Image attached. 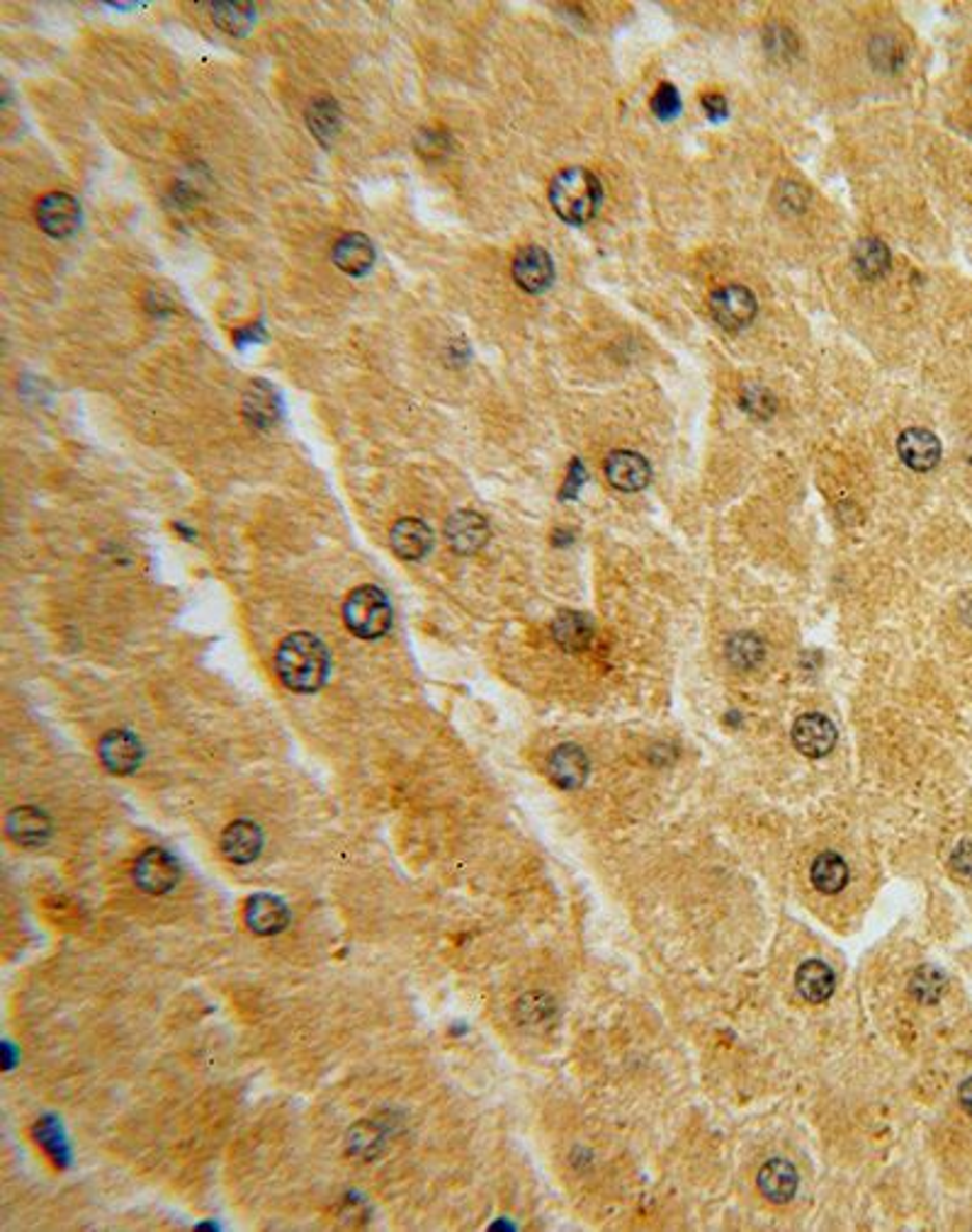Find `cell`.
I'll use <instances>...</instances> for the list:
<instances>
[{"label":"cell","mask_w":972,"mask_h":1232,"mask_svg":"<svg viewBox=\"0 0 972 1232\" xmlns=\"http://www.w3.org/2000/svg\"><path fill=\"white\" fill-rule=\"evenodd\" d=\"M606 477L610 487L621 489V492H639L650 484L652 470L650 463L642 455L632 450H615L606 460Z\"/></svg>","instance_id":"e0dca14e"},{"label":"cell","mask_w":972,"mask_h":1232,"mask_svg":"<svg viewBox=\"0 0 972 1232\" xmlns=\"http://www.w3.org/2000/svg\"><path fill=\"white\" fill-rule=\"evenodd\" d=\"M280 681L294 693H316L331 674V652L312 632H294L275 652Z\"/></svg>","instance_id":"6da1fadb"},{"label":"cell","mask_w":972,"mask_h":1232,"mask_svg":"<svg viewBox=\"0 0 972 1232\" xmlns=\"http://www.w3.org/2000/svg\"><path fill=\"white\" fill-rule=\"evenodd\" d=\"M243 414L246 419L258 428L272 426L280 414V399L275 389L268 387V382H254L243 396Z\"/></svg>","instance_id":"7402d4cb"},{"label":"cell","mask_w":972,"mask_h":1232,"mask_svg":"<svg viewBox=\"0 0 972 1232\" xmlns=\"http://www.w3.org/2000/svg\"><path fill=\"white\" fill-rule=\"evenodd\" d=\"M797 1170L788 1159H770L759 1172V1188L770 1203H788L797 1191Z\"/></svg>","instance_id":"d6986e66"},{"label":"cell","mask_w":972,"mask_h":1232,"mask_svg":"<svg viewBox=\"0 0 972 1232\" xmlns=\"http://www.w3.org/2000/svg\"><path fill=\"white\" fill-rule=\"evenodd\" d=\"M848 866L839 854L817 856L810 868V881L824 895H837L848 885Z\"/></svg>","instance_id":"cb8c5ba5"},{"label":"cell","mask_w":972,"mask_h":1232,"mask_svg":"<svg viewBox=\"0 0 972 1232\" xmlns=\"http://www.w3.org/2000/svg\"><path fill=\"white\" fill-rule=\"evenodd\" d=\"M710 312L719 326L727 331L746 329L756 319L759 312V302L754 292L744 285H725L712 292L710 297Z\"/></svg>","instance_id":"277c9868"},{"label":"cell","mask_w":972,"mask_h":1232,"mask_svg":"<svg viewBox=\"0 0 972 1232\" xmlns=\"http://www.w3.org/2000/svg\"><path fill=\"white\" fill-rule=\"evenodd\" d=\"M961 1104H963L965 1111L972 1116V1077L968 1079V1082H963V1086H961Z\"/></svg>","instance_id":"d590c367"},{"label":"cell","mask_w":972,"mask_h":1232,"mask_svg":"<svg viewBox=\"0 0 972 1232\" xmlns=\"http://www.w3.org/2000/svg\"><path fill=\"white\" fill-rule=\"evenodd\" d=\"M5 832L23 848H42L52 839V819L45 810L32 805L16 807L5 817Z\"/></svg>","instance_id":"9c48e42d"},{"label":"cell","mask_w":972,"mask_h":1232,"mask_svg":"<svg viewBox=\"0 0 972 1232\" xmlns=\"http://www.w3.org/2000/svg\"><path fill=\"white\" fill-rule=\"evenodd\" d=\"M950 868L963 881H972V844H963L950 859Z\"/></svg>","instance_id":"d6a6232c"},{"label":"cell","mask_w":972,"mask_h":1232,"mask_svg":"<svg viewBox=\"0 0 972 1232\" xmlns=\"http://www.w3.org/2000/svg\"><path fill=\"white\" fill-rule=\"evenodd\" d=\"M652 112L657 114L659 120H664V122H672V120L679 117V112H681V96H679V90H676L674 85H668V83L659 85L657 93H654V96H652Z\"/></svg>","instance_id":"f1b7e54d"},{"label":"cell","mask_w":972,"mask_h":1232,"mask_svg":"<svg viewBox=\"0 0 972 1232\" xmlns=\"http://www.w3.org/2000/svg\"><path fill=\"white\" fill-rule=\"evenodd\" d=\"M897 452L902 463L914 472H928L939 465L941 460V443L931 430L926 428H910L899 436Z\"/></svg>","instance_id":"2e32d148"},{"label":"cell","mask_w":972,"mask_h":1232,"mask_svg":"<svg viewBox=\"0 0 972 1232\" xmlns=\"http://www.w3.org/2000/svg\"><path fill=\"white\" fill-rule=\"evenodd\" d=\"M307 125L316 139L323 147H329L336 139L338 129H341V110H338L336 100L329 96H316L307 107Z\"/></svg>","instance_id":"603a6c76"},{"label":"cell","mask_w":972,"mask_h":1232,"mask_svg":"<svg viewBox=\"0 0 972 1232\" xmlns=\"http://www.w3.org/2000/svg\"><path fill=\"white\" fill-rule=\"evenodd\" d=\"M552 635H554V643H557L564 652H583V650H588V645H592L594 628H592V621H588L586 615H581V612H574V610H564L554 618Z\"/></svg>","instance_id":"ffe728a7"},{"label":"cell","mask_w":972,"mask_h":1232,"mask_svg":"<svg viewBox=\"0 0 972 1232\" xmlns=\"http://www.w3.org/2000/svg\"><path fill=\"white\" fill-rule=\"evenodd\" d=\"M98 756L110 774L129 776L141 766L143 746L132 732L112 730V732H107L103 739H100Z\"/></svg>","instance_id":"52a82bcc"},{"label":"cell","mask_w":972,"mask_h":1232,"mask_svg":"<svg viewBox=\"0 0 972 1232\" xmlns=\"http://www.w3.org/2000/svg\"><path fill=\"white\" fill-rule=\"evenodd\" d=\"M795 985L805 999L812 1004H822L834 992V970L819 958H810L797 968Z\"/></svg>","instance_id":"44dd1931"},{"label":"cell","mask_w":972,"mask_h":1232,"mask_svg":"<svg viewBox=\"0 0 972 1232\" xmlns=\"http://www.w3.org/2000/svg\"><path fill=\"white\" fill-rule=\"evenodd\" d=\"M550 205L567 225H588L603 205V185L588 168H564L550 183Z\"/></svg>","instance_id":"7a4b0ae2"},{"label":"cell","mask_w":972,"mask_h":1232,"mask_svg":"<svg viewBox=\"0 0 972 1232\" xmlns=\"http://www.w3.org/2000/svg\"><path fill=\"white\" fill-rule=\"evenodd\" d=\"M870 56H873L875 67L885 71H895L902 63V49H897L895 40H875Z\"/></svg>","instance_id":"f546056e"},{"label":"cell","mask_w":972,"mask_h":1232,"mask_svg":"<svg viewBox=\"0 0 972 1232\" xmlns=\"http://www.w3.org/2000/svg\"><path fill=\"white\" fill-rule=\"evenodd\" d=\"M343 621L360 639H379L392 628V605L377 586H358L343 603Z\"/></svg>","instance_id":"3957f363"},{"label":"cell","mask_w":972,"mask_h":1232,"mask_svg":"<svg viewBox=\"0 0 972 1232\" xmlns=\"http://www.w3.org/2000/svg\"><path fill=\"white\" fill-rule=\"evenodd\" d=\"M588 759L581 746L561 744L547 759V776L561 790H579L588 778Z\"/></svg>","instance_id":"7c38bea8"},{"label":"cell","mask_w":972,"mask_h":1232,"mask_svg":"<svg viewBox=\"0 0 972 1232\" xmlns=\"http://www.w3.org/2000/svg\"><path fill=\"white\" fill-rule=\"evenodd\" d=\"M778 198H781V207L786 212H803L808 194H805V187L797 183H783L781 190H778Z\"/></svg>","instance_id":"1f68e13d"},{"label":"cell","mask_w":972,"mask_h":1232,"mask_svg":"<svg viewBox=\"0 0 972 1232\" xmlns=\"http://www.w3.org/2000/svg\"><path fill=\"white\" fill-rule=\"evenodd\" d=\"M37 221L52 239H69L81 227V205L69 192H49L37 205Z\"/></svg>","instance_id":"8992f818"},{"label":"cell","mask_w":972,"mask_h":1232,"mask_svg":"<svg viewBox=\"0 0 972 1232\" xmlns=\"http://www.w3.org/2000/svg\"><path fill=\"white\" fill-rule=\"evenodd\" d=\"M741 407H746L748 411H754L756 416H763V419H766L770 411L776 409V401L770 399V394L766 392V389L746 387V392L741 394Z\"/></svg>","instance_id":"4dcf8cb0"},{"label":"cell","mask_w":972,"mask_h":1232,"mask_svg":"<svg viewBox=\"0 0 972 1232\" xmlns=\"http://www.w3.org/2000/svg\"><path fill=\"white\" fill-rule=\"evenodd\" d=\"M853 268L863 280H877L890 270V248L881 239L868 236L853 246Z\"/></svg>","instance_id":"d4e9b609"},{"label":"cell","mask_w":972,"mask_h":1232,"mask_svg":"<svg viewBox=\"0 0 972 1232\" xmlns=\"http://www.w3.org/2000/svg\"><path fill=\"white\" fill-rule=\"evenodd\" d=\"M445 538L457 554H477L489 543V523L477 510H457L445 523Z\"/></svg>","instance_id":"8fae6325"},{"label":"cell","mask_w":972,"mask_h":1232,"mask_svg":"<svg viewBox=\"0 0 972 1232\" xmlns=\"http://www.w3.org/2000/svg\"><path fill=\"white\" fill-rule=\"evenodd\" d=\"M793 744L800 754L810 759L826 756L837 744V727L822 712H808V715L797 717L793 725Z\"/></svg>","instance_id":"30bf717a"},{"label":"cell","mask_w":972,"mask_h":1232,"mask_svg":"<svg viewBox=\"0 0 972 1232\" xmlns=\"http://www.w3.org/2000/svg\"><path fill=\"white\" fill-rule=\"evenodd\" d=\"M510 272H514L516 285L523 292L540 294L550 290L554 280V263L543 246H525L516 254Z\"/></svg>","instance_id":"ba28073f"},{"label":"cell","mask_w":972,"mask_h":1232,"mask_svg":"<svg viewBox=\"0 0 972 1232\" xmlns=\"http://www.w3.org/2000/svg\"><path fill=\"white\" fill-rule=\"evenodd\" d=\"M943 987H946V979H943V975H941L939 970L928 968V965H926V968H921L917 972V975H914V979H912L914 997H917L919 1001H926V1004H931V1001H936V999L941 997Z\"/></svg>","instance_id":"83f0119b"},{"label":"cell","mask_w":972,"mask_h":1232,"mask_svg":"<svg viewBox=\"0 0 972 1232\" xmlns=\"http://www.w3.org/2000/svg\"><path fill=\"white\" fill-rule=\"evenodd\" d=\"M389 545L399 559L419 561L434 547V532L421 518H401L389 530Z\"/></svg>","instance_id":"5bb4252c"},{"label":"cell","mask_w":972,"mask_h":1232,"mask_svg":"<svg viewBox=\"0 0 972 1232\" xmlns=\"http://www.w3.org/2000/svg\"><path fill=\"white\" fill-rule=\"evenodd\" d=\"M583 479H586V474H583V467H581L579 460H574L572 467H569L567 492H564V494H569V499H572V496H576V492H579L581 484H583Z\"/></svg>","instance_id":"e575fe53"},{"label":"cell","mask_w":972,"mask_h":1232,"mask_svg":"<svg viewBox=\"0 0 972 1232\" xmlns=\"http://www.w3.org/2000/svg\"><path fill=\"white\" fill-rule=\"evenodd\" d=\"M374 258H377L374 243L360 232L341 236V239L334 243V251H331V261H334L336 268L352 278L367 276V272L372 270Z\"/></svg>","instance_id":"4fadbf2b"},{"label":"cell","mask_w":972,"mask_h":1232,"mask_svg":"<svg viewBox=\"0 0 972 1232\" xmlns=\"http://www.w3.org/2000/svg\"><path fill=\"white\" fill-rule=\"evenodd\" d=\"M725 652L727 661H730L734 669H754L761 664L763 657H766V647H763L761 639L752 635V632H741V635L730 637Z\"/></svg>","instance_id":"4316f807"},{"label":"cell","mask_w":972,"mask_h":1232,"mask_svg":"<svg viewBox=\"0 0 972 1232\" xmlns=\"http://www.w3.org/2000/svg\"><path fill=\"white\" fill-rule=\"evenodd\" d=\"M180 881L178 861L163 848H147L134 863V883L147 895H165Z\"/></svg>","instance_id":"5b68a950"},{"label":"cell","mask_w":972,"mask_h":1232,"mask_svg":"<svg viewBox=\"0 0 972 1232\" xmlns=\"http://www.w3.org/2000/svg\"><path fill=\"white\" fill-rule=\"evenodd\" d=\"M212 20L232 37H243L256 23V8L248 3H214Z\"/></svg>","instance_id":"484cf974"},{"label":"cell","mask_w":972,"mask_h":1232,"mask_svg":"<svg viewBox=\"0 0 972 1232\" xmlns=\"http://www.w3.org/2000/svg\"><path fill=\"white\" fill-rule=\"evenodd\" d=\"M290 921L285 902L272 895H256L246 905V924L258 936H272L280 934Z\"/></svg>","instance_id":"ac0fdd59"},{"label":"cell","mask_w":972,"mask_h":1232,"mask_svg":"<svg viewBox=\"0 0 972 1232\" xmlns=\"http://www.w3.org/2000/svg\"><path fill=\"white\" fill-rule=\"evenodd\" d=\"M701 105L705 110V117L712 120V122H719V120L727 117V100L719 96V93H708V96H703Z\"/></svg>","instance_id":"836d02e7"},{"label":"cell","mask_w":972,"mask_h":1232,"mask_svg":"<svg viewBox=\"0 0 972 1232\" xmlns=\"http://www.w3.org/2000/svg\"><path fill=\"white\" fill-rule=\"evenodd\" d=\"M263 851V832L261 827L248 819H239L229 824L221 834V854L227 861L248 866L254 863Z\"/></svg>","instance_id":"9a60e30c"}]
</instances>
